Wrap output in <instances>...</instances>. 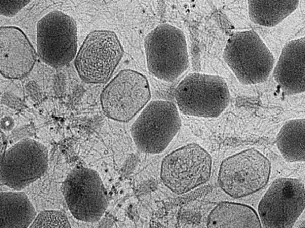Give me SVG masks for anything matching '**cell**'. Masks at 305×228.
<instances>
[{
    "label": "cell",
    "instance_id": "cell-1",
    "mask_svg": "<svg viewBox=\"0 0 305 228\" xmlns=\"http://www.w3.org/2000/svg\"><path fill=\"white\" fill-rule=\"evenodd\" d=\"M147 69L155 77L172 82L189 66L186 37L178 28L169 24L159 25L144 40Z\"/></svg>",
    "mask_w": 305,
    "mask_h": 228
},
{
    "label": "cell",
    "instance_id": "cell-2",
    "mask_svg": "<svg viewBox=\"0 0 305 228\" xmlns=\"http://www.w3.org/2000/svg\"><path fill=\"white\" fill-rule=\"evenodd\" d=\"M223 56L238 81L245 85L264 82L273 68L272 53L252 30L233 34L227 42Z\"/></svg>",
    "mask_w": 305,
    "mask_h": 228
},
{
    "label": "cell",
    "instance_id": "cell-3",
    "mask_svg": "<svg viewBox=\"0 0 305 228\" xmlns=\"http://www.w3.org/2000/svg\"><path fill=\"white\" fill-rule=\"evenodd\" d=\"M177 107L184 115L216 118L230 102V92L221 77L200 73L186 75L175 89Z\"/></svg>",
    "mask_w": 305,
    "mask_h": 228
},
{
    "label": "cell",
    "instance_id": "cell-4",
    "mask_svg": "<svg viewBox=\"0 0 305 228\" xmlns=\"http://www.w3.org/2000/svg\"><path fill=\"white\" fill-rule=\"evenodd\" d=\"M181 120L171 101L154 100L142 109L131 128V134L141 151L158 154L163 151L179 131Z\"/></svg>",
    "mask_w": 305,
    "mask_h": 228
},
{
    "label": "cell",
    "instance_id": "cell-5",
    "mask_svg": "<svg viewBox=\"0 0 305 228\" xmlns=\"http://www.w3.org/2000/svg\"><path fill=\"white\" fill-rule=\"evenodd\" d=\"M212 164V157L205 149L195 143L187 144L163 158L160 178L171 191L184 194L209 180Z\"/></svg>",
    "mask_w": 305,
    "mask_h": 228
},
{
    "label": "cell",
    "instance_id": "cell-6",
    "mask_svg": "<svg viewBox=\"0 0 305 228\" xmlns=\"http://www.w3.org/2000/svg\"><path fill=\"white\" fill-rule=\"evenodd\" d=\"M270 172L269 160L258 150L249 148L222 162L218 182L225 193L239 198L263 188L269 180Z\"/></svg>",
    "mask_w": 305,
    "mask_h": 228
},
{
    "label": "cell",
    "instance_id": "cell-7",
    "mask_svg": "<svg viewBox=\"0 0 305 228\" xmlns=\"http://www.w3.org/2000/svg\"><path fill=\"white\" fill-rule=\"evenodd\" d=\"M151 97L146 77L134 70L124 69L104 88L100 95V103L107 117L127 122L142 110Z\"/></svg>",
    "mask_w": 305,
    "mask_h": 228
},
{
    "label": "cell",
    "instance_id": "cell-8",
    "mask_svg": "<svg viewBox=\"0 0 305 228\" xmlns=\"http://www.w3.org/2000/svg\"><path fill=\"white\" fill-rule=\"evenodd\" d=\"M123 54V46L114 32L94 30L87 35L77 53L75 67L85 82L103 83L111 78Z\"/></svg>",
    "mask_w": 305,
    "mask_h": 228
},
{
    "label": "cell",
    "instance_id": "cell-9",
    "mask_svg": "<svg viewBox=\"0 0 305 228\" xmlns=\"http://www.w3.org/2000/svg\"><path fill=\"white\" fill-rule=\"evenodd\" d=\"M37 52L46 64L63 67L74 58L77 50L76 23L72 17L59 11L44 16L37 24Z\"/></svg>",
    "mask_w": 305,
    "mask_h": 228
},
{
    "label": "cell",
    "instance_id": "cell-10",
    "mask_svg": "<svg viewBox=\"0 0 305 228\" xmlns=\"http://www.w3.org/2000/svg\"><path fill=\"white\" fill-rule=\"evenodd\" d=\"M62 192L69 210L79 220L96 222L107 209V192L100 175L92 169L72 170L62 183Z\"/></svg>",
    "mask_w": 305,
    "mask_h": 228
},
{
    "label": "cell",
    "instance_id": "cell-11",
    "mask_svg": "<svg viewBox=\"0 0 305 228\" xmlns=\"http://www.w3.org/2000/svg\"><path fill=\"white\" fill-rule=\"evenodd\" d=\"M303 182L292 178L275 180L261 199L258 208L263 227H292L305 207Z\"/></svg>",
    "mask_w": 305,
    "mask_h": 228
},
{
    "label": "cell",
    "instance_id": "cell-12",
    "mask_svg": "<svg viewBox=\"0 0 305 228\" xmlns=\"http://www.w3.org/2000/svg\"><path fill=\"white\" fill-rule=\"evenodd\" d=\"M48 164L44 145L31 139L21 140L2 154L1 181L11 188L21 190L42 176Z\"/></svg>",
    "mask_w": 305,
    "mask_h": 228
},
{
    "label": "cell",
    "instance_id": "cell-13",
    "mask_svg": "<svg viewBox=\"0 0 305 228\" xmlns=\"http://www.w3.org/2000/svg\"><path fill=\"white\" fill-rule=\"evenodd\" d=\"M37 59L34 47L24 32L13 26L0 28V72L4 78L19 79L27 75Z\"/></svg>",
    "mask_w": 305,
    "mask_h": 228
},
{
    "label": "cell",
    "instance_id": "cell-14",
    "mask_svg": "<svg viewBox=\"0 0 305 228\" xmlns=\"http://www.w3.org/2000/svg\"><path fill=\"white\" fill-rule=\"evenodd\" d=\"M304 37L293 40L283 47L273 71L283 92L293 95L305 90Z\"/></svg>",
    "mask_w": 305,
    "mask_h": 228
},
{
    "label": "cell",
    "instance_id": "cell-15",
    "mask_svg": "<svg viewBox=\"0 0 305 228\" xmlns=\"http://www.w3.org/2000/svg\"><path fill=\"white\" fill-rule=\"evenodd\" d=\"M208 227H261L259 217L251 207L223 201L218 204L207 217Z\"/></svg>",
    "mask_w": 305,
    "mask_h": 228
},
{
    "label": "cell",
    "instance_id": "cell-16",
    "mask_svg": "<svg viewBox=\"0 0 305 228\" xmlns=\"http://www.w3.org/2000/svg\"><path fill=\"white\" fill-rule=\"evenodd\" d=\"M1 227H28L36 217V211L23 192L1 193Z\"/></svg>",
    "mask_w": 305,
    "mask_h": 228
},
{
    "label": "cell",
    "instance_id": "cell-17",
    "mask_svg": "<svg viewBox=\"0 0 305 228\" xmlns=\"http://www.w3.org/2000/svg\"><path fill=\"white\" fill-rule=\"evenodd\" d=\"M305 120H289L282 127L276 137V144L284 159L289 162H304Z\"/></svg>",
    "mask_w": 305,
    "mask_h": 228
},
{
    "label": "cell",
    "instance_id": "cell-18",
    "mask_svg": "<svg viewBox=\"0 0 305 228\" xmlns=\"http://www.w3.org/2000/svg\"><path fill=\"white\" fill-rule=\"evenodd\" d=\"M298 1H248L250 19L255 24L276 26L298 7Z\"/></svg>",
    "mask_w": 305,
    "mask_h": 228
},
{
    "label": "cell",
    "instance_id": "cell-19",
    "mask_svg": "<svg viewBox=\"0 0 305 228\" xmlns=\"http://www.w3.org/2000/svg\"><path fill=\"white\" fill-rule=\"evenodd\" d=\"M69 220L63 212L56 210L41 212L36 216L30 227H71Z\"/></svg>",
    "mask_w": 305,
    "mask_h": 228
},
{
    "label": "cell",
    "instance_id": "cell-20",
    "mask_svg": "<svg viewBox=\"0 0 305 228\" xmlns=\"http://www.w3.org/2000/svg\"><path fill=\"white\" fill-rule=\"evenodd\" d=\"M29 2V1H1V14L12 17Z\"/></svg>",
    "mask_w": 305,
    "mask_h": 228
}]
</instances>
